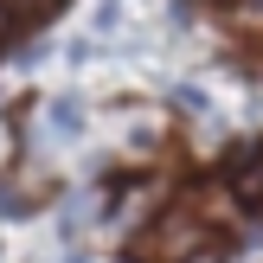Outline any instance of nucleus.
Segmentation results:
<instances>
[{"label":"nucleus","mask_w":263,"mask_h":263,"mask_svg":"<svg viewBox=\"0 0 263 263\" xmlns=\"http://www.w3.org/2000/svg\"><path fill=\"white\" fill-rule=\"evenodd\" d=\"M199 251H212V238H205V225H199L193 212H167V218H154V231H141V238L128 244V257H135V263L199 257Z\"/></svg>","instance_id":"nucleus-1"},{"label":"nucleus","mask_w":263,"mask_h":263,"mask_svg":"<svg viewBox=\"0 0 263 263\" xmlns=\"http://www.w3.org/2000/svg\"><path fill=\"white\" fill-rule=\"evenodd\" d=\"M225 193L263 225V141H231L225 148Z\"/></svg>","instance_id":"nucleus-2"},{"label":"nucleus","mask_w":263,"mask_h":263,"mask_svg":"<svg viewBox=\"0 0 263 263\" xmlns=\"http://www.w3.org/2000/svg\"><path fill=\"white\" fill-rule=\"evenodd\" d=\"M51 128H58V135L84 128V103H77V97H58V103H51Z\"/></svg>","instance_id":"nucleus-3"},{"label":"nucleus","mask_w":263,"mask_h":263,"mask_svg":"<svg viewBox=\"0 0 263 263\" xmlns=\"http://www.w3.org/2000/svg\"><path fill=\"white\" fill-rule=\"evenodd\" d=\"M244 20H251V26H263V0H244Z\"/></svg>","instance_id":"nucleus-4"}]
</instances>
